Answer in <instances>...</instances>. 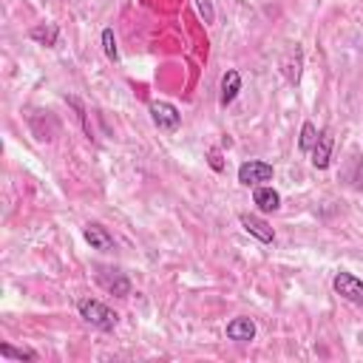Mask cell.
I'll list each match as a JSON object with an SVG mask.
<instances>
[{
	"instance_id": "cell-1",
	"label": "cell",
	"mask_w": 363,
	"mask_h": 363,
	"mask_svg": "<svg viewBox=\"0 0 363 363\" xmlns=\"http://www.w3.org/2000/svg\"><path fill=\"white\" fill-rule=\"evenodd\" d=\"M77 310H80V315H83L86 324H91V326H97L103 332H111L117 326V321H119V315L114 310H108L103 301H97V298H83L77 304Z\"/></svg>"
},
{
	"instance_id": "cell-2",
	"label": "cell",
	"mask_w": 363,
	"mask_h": 363,
	"mask_svg": "<svg viewBox=\"0 0 363 363\" xmlns=\"http://www.w3.org/2000/svg\"><path fill=\"white\" fill-rule=\"evenodd\" d=\"M332 286H335V293L341 296V298H346L349 304H355V307H363V281L357 278V275H352V272H335V278H332Z\"/></svg>"
},
{
	"instance_id": "cell-3",
	"label": "cell",
	"mask_w": 363,
	"mask_h": 363,
	"mask_svg": "<svg viewBox=\"0 0 363 363\" xmlns=\"http://www.w3.org/2000/svg\"><path fill=\"white\" fill-rule=\"evenodd\" d=\"M151 119H154V125L159 128V131H176L179 125H182V114H179V108L176 105H171V103H165V100H157V103H151Z\"/></svg>"
},
{
	"instance_id": "cell-4",
	"label": "cell",
	"mask_w": 363,
	"mask_h": 363,
	"mask_svg": "<svg viewBox=\"0 0 363 363\" xmlns=\"http://www.w3.org/2000/svg\"><path fill=\"white\" fill-rule=\"evenodd\" d=\"M270 179H272V165L270 162L250 159V162H242V168H239V182L247 185V187H258L261 182H270Z\"/></svg>"
},
{
	"instance_id": "cell-5",
	"label": "cell",
	"mask_w": 363,
	"mask_h": 363,
	"mask_svg": "<svg viewBox=\"0 0 363 363\" xmlns=\"http://www.w3.org/2000/svg\"><path fill=\"white\" fill-rule=\"evenodd\" d=\"M239 222H242V227L253 236V239H258L261 244H272L275 242V230L261 219V216H253V213H242L239 216Z\"/></svg>"
},
{
	"instance_id": "cell-6",
	"label": "cell",
	"mask_w": 363,
	"mask_h": 363,
	"mask_svg": "<svg viewBox=\"0 0 363 363\" xmlns=\"http://www.w3.org/2000/svg\"><path fill=\"white\" fill-rule=\"evenodd\" d=\"M97 281L108 289L111 296H119V298L131 296V281H128V275L119 272V270H100V272H97Z\"/></svg>"
},
{
	"instance_id": "cell-7",
	"label": "cell",
	"mask_w": 363,
	"mask_h": 363,
	"mask_svg": "<svg viewBox=\"0 0 363 363\" xmlns=\"http://www.w3.org/2000/svg\"><path fill=\"white\" fill-rule=\"evenodd\" d=\"M332 145H335L332 133H329V131H321V133H318V142H315V148L310 151V154H312V165H315L318 171L329 168V159H332Z\"/></svg>"
},
{
	"instance_id": "cell-8",
	"label": "cell",
	"mask_w": 363,
	"mask_h": 363,
	"mask_svg": "<svg viewBox=\"0 0 363 363\" xmlns=\"http://www.w3.org/2000/svg\"><path fill=\"white\" fill-rule=\"evenodd\" d=\"M83 236H86V242L91 244V250H103V253H108V250H114V236L103 227V225H86V230H83Z\"/></svg>"
},
{
	"instance_id": "cell-9",
	"label": "cell",
	"mask_w": 363,
	"mask_h": 363,
	"mask_svg": "<svg viewBox=\"0 0 363 363\" xmlns=\"http://www.w3.org/2000/svg\"><path fill=\"white\" fill-rule=\"evenodd\" d=\"M239 91H242V74H239L236 68H227L225 77H222V97H219L222 108H227L239 97Z\"/></svg>"
},
{
	"instance_id": "cell-10",
	"label": "cell",
	"mask_w": 363,
	"mask_h": 363,
	"mask_svg": "<svg viewBox=\"0 0 363 363\" xmlns=\"http://www.w3.org/2000/svg\"><path fill=\"white\" fill-rule=\"evenodd\" d=\"M227 338L236 343H250L256 338V324L250 318H233L227 324Z\"/></svg>"
},
{
	"instance_id": "cell-11",
	"label": "cell",
	"mask_w": 363,
	"mask_h": 363,
	"mask_svg": "<svg viewBox=\"0 0 363 363\" xmlns=\"http://www.w3.org/2000/svg\"><path fill=\"white\" fill-rule=\"evenodd\" d=\"M253 202L258 204V210H261V213H275V210L281 207V196H278V190H272V187H267V185H258V187L253 190Z\"/></svg>"
},
{
	"instance_id": "cell-12",
	"label": "cell",
	"mask_w": 363,
	"mask_h": 363,
	"mask_svg": "<svg viewBox=\"0 0 363 363\" xmlns=\"http://www.w3.org/2000/svg\"><path fill=\"white\" fill-rule=\"evenodd\" d=\"M281 68H284V77H286L289 83H298V80H301V48H298V46L286 51Z\"/></svg>"
},
{
	"instance_id": "cell-13",
	"label": "cell",
	"mask_w": 363,
	"mask_h": 363,
	"mask_svg": "<svg viewBox=\"0 0 363 363\" xmlns=\"http://www.w3.org/2000/svg\"><path fill=\"white\" fill-rule=\"evenodd\" d=\"M57 37H60V29L54 23H40L32 29V40L34 43H43V46H57Z\"/></svg>"
},
{
	"instance_id": "cell-14",
	"label": "cell",
	"mask_w": 363,
	"mask_h": 363,
	"mask_svg": "<svg viewBox=\"0 0 363 363\" xmlns=\"http://www.w3.org/2000/svg\"><path fill=\"white\" fill-rule=\"evenodd\" d=\"M0 357H6V360H37V352H32V349H15L12 343H0Z\"/></svg>"
},
{
	"instance_id": "cell-15",
	"label": "cell",
	"mask_w": 363,
	"mask_h": 363,
	"mask_svg": "<svg viewBox=\"0 0 363 363\" xmlns=\"http://www.w3.org/2000/svg\"><path fill=\"white\" fill-rule=\"evenodd\" d=\"M315 142H318V128L312 122H304L301 125V151L310 154L315 148Z\"/></svg>"
},
{
	"instance_id": "cell-16",
	"label": "cell",
	"mask_w": 363,
	"mask_h": 363,
	"mask_svg": "<svg viewBox=\"0 0 363 363\" xmlns=\"http://www.w3.org/2000/svg\"><path fill=\"white\" fill-rule=\"evenodd\" d=\"M103 48H105V57L108 60H119V51H117V40H114V29H103Z\"/></svg>"
},
{
	"instance_id": "cell-17",
	"label": "cell",
	"mask_w": 363,
	"mask_h": 363,
	"mask_svg": "<svg viewBox=\"0 0 363 363\" xmlns=\"http://www.w3.org/2000/svg\"><path fill=\"white\" fill-rule=\"evenodd\" d=\"M207 162H210V168H213L216 173L225 171V162H222V151H219V148H210V151H207Z\"/></svg>"
},
{
	"instance_id": "cell-18",
	"label": "cell",
	"mask_w": 363,
	"mask_h": 363,
	"mask_svg": "<svg viewBox=\"0 0 363 363\" xmlns=\"http://www.w3.org/2000/svg\"><path fill=\"white\" fill-rule=\"evenodd\" d=\"M196 9H199V15L204 18V23H213V20H216V12H213L210 0H196Z\"/></svg>"
}]
</instances>
